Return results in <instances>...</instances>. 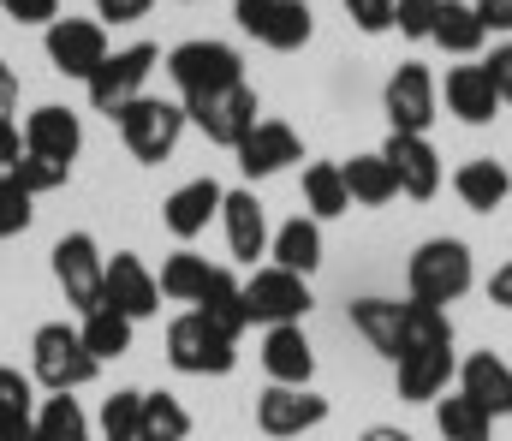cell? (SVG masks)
Wrapping results in <instances>:
<instances>
[{"instance_id": "30bf717a", "label": "cell", "mask_w": 512, "mask_h": 441, "mask_svg": "<svg viewBox=\"0 0 512 441\" xmlns=\"http://www.w3.org/2000/svg\"><path fill=\"white\" fill-rule=\"evenodd\" d=\"M310 304H316V298H310V281L292 275V269H280V263H262L251 281H245V310H251V322H262V328L304 322Z\"/></svg>"}, {"instance_id": "2e32d148", "label": "cell", "mask_w": 512, "mask_h": 441, "mask_svg": "<svg viewBox=\"0 0 512 441\" xmlns=\"http://www.w3.org/2000/svg\"><path fill=\"white\" fill-rule=\"evenodd\" d=\"M262 370H268V382H280V388H310L316 352H310L304 322H280V328L262 334Z\"/></svg>"}, {"instance_id": "52a82bcc", "label": "cell", "mask_w": 512, "mask_h": 441, "mask_svg": "<svg viewBox=\"0 0 512 441\" xmlns=\"http://www.w3.org/2000/svg\"><path fill=\"white\" fill-rule=\"evenodd\" d=\"M167 78L179 84V96H203V90H221V84H239L245 78V60L233 42H215V36H191L167 54Z\"/></svg>"}, {"instance_id": "816d5d0a", "label": "cell", "mask_w": 512, "mask_h": 441, "mask_svg": "<svg viewBox=\"0 0 512 441\" xmlns=\"http://www.w3.org/2000/svg\"><path fill=\"white\" fill-rule=\"evenodd\" d=\"M358 441H417V436H411V430H399V424H370Z\"/></svg>"}, {"instance_id": "d6986e66", "label": "cell", "mask_w": 512, "mask_h": 441, "mask_svg": "<svg viewBox=\"0 0 512 441\" xmlns=\"http://www.w3.org/2000/svg\"><path fill=\"white\" fill-rule=\"evenodd\" d=\"M447 376H453V346H417L393 364V382H399V400L411 406H429L447 394Z\"/></svg>"}, {"instance_id": "7dc6e473", "label": "cell", "mask_w": 512, "mask_h": 441, "mask_svg": "<svg viewBox=\"0 0 512 441\" xmlns=\"http://www.w3.org/2000/svg\"><path fill=\"white\" fill-rule=\"evenodd\" d=\"M18 155H24V132H18L12 120H0V173H6Z\"/></svg>"}, {"instance_id": "7a4b0ae2", "label": "cell", "mask_w": 512, "mask_h": 441, "mask_svg": "<svg viewBox=\"0 0 512 441\" xmlns=\"http://www.w3.org/2000/svg\"><path fill=\"white\" fill-rule=\"evenodd\" d=\"M477 281V263H471V245L465 239H423L405 263V293L417 304H459Z\"/></svg>"}, {"instance_id": "8d00e7d4", "label": "cell", "mask_w": 512, "mask_h": 441, "mask_svg": "<svg viewBox=\"0 0 512 441\" xmlns=\"http://www.w3.org/2000/svg\"><path fill=\"white\" fill-rule=\"evenodd\" d=\"M137 424H143V394L137 388H114L102 400V418H96L102 441H137Z\"/></svg>"}, {"instance_id": "484cf974", "label": "cell", "mask_w": 512, "mask_h": 441, "mask_svg": "<svg viewBox=\"0 0 512 441\" xmlns=\"http://www.w3.org/2000/svg\"><path fill=\"white\" fill-rule=\"evenodd\" d=\"M429 42H435V48H447V54H459V60H471V54L489 42V30H483V18H477V6H471V0H441Z\"/></svg>"}, {"instance_id": "74e56055", "label": "cell", "mask_w": 512, "mask_h": 441, "mask_svg": "<svg viewBox=\"0 0 512 441\" xmlns=\"http://www.w3.org/2000/svg\"><path fill=\"white\" fill-rule=\"evenodd\" d=\"M30 221H36V197H30L12 173H0V245H6V239H18Z\"/></svg>"}, {"instance_id": "4dcf8cb0", "label": "cell", "mask_w": 512, "mask_h": 441, "mask_svg": "<svg viewBox=\"0 0 512 441\" xmlns=\"http://www.w3.org/2000/svg\"><path fill=\"white\" fill-rule=\"evenodd\" d=\"M209 275H215V263L209 257H197L191 245H179L167 263H161V298H173V304H197L203 298V287H209Z\"/></svg>"}, {"instance_id": "f35d334b", "label": "cell", "mask_w": 512, "mask_h": 441, "mask_svg": "<svg viewBox=\"0 0 512 441\" xmlns=\"http://www.w3.org/2000/svg\"><path fill=\"white\" fill-rule=\"evenodd\" d=\"M36 376H24L18 364H0V418H36Z\"/></svg>"}, {"instance_id": "ba28073f", "label": "cell", "mask_w": 512, "mask_h": 441, "mask_svg": "<svg viewBox=\"0 0 512 441\" xmlns=\"http://www.w3.org/2000/svg\"><path fill=\"white\" fill-rule=\"evenodd\" d=\"M382 114H387L393 132H417V138H429V126H435V114H441V84H435V72H429L423 60H405V66L387 78Z\"/></svg>"}, {"instance_id": "ac0fdd59", "label": "cell", "mask_w": 512, "mask_h": 441, "mask_svg": "<svg viewBox=\"0 0 512 441\" xmlns=\"http://www.w3.org/2000/svg\"><path fill=\"white\" fill-rule=\"evenodd\" d=\"M221 203H227V191H221L215 179H185V185L161 203V221H167V233H173L179 245H191L197 233H209V221L221 215Z\"/></svg>"}, {"instance_id": "7bdbcfd3", "label": "cell", "mask_w": 512, "mask_h": 441, "mask_svg": "<svg viewBox=\"0 0 512 441\" xmlns=\"http://www.w3.org/2000/svg\"><path fill=\"white\" fill-rule=\"evenodd\" d=\"M149 6L155 0H96V18L102 24H137V18H149Z\"/></svg>"}, {"instance_id": "83f0119b", "label": "cell", "mask_w": 512, "mask_h": 441, "mask_svg": "<svg viewBox=\"0 0 512 441\" xmlns=\"http://www.w3.org/2000/svg\"><path fill=\"white\" fill-rule=\"evenodd\" d=\"M191 310H197L203 322H215L221 334H233V340H239V334L251 328V310H245V287H239V281H233L227 269H215V275H209V287H203V298H197Z\"/></svg>"}, {"instance_id": "7402d4cb", "label": "cell", "mask_w": 512, "mask_h": 441, "mask_svg": "<svg viewBox=\"0 0 512 441\" xmlns=\"http://www.w3.org/2000/svg\"><path fill=\"white\" fill-rule=\"evenodd\" d=\"M459 394H471L489 418H507L512 412V364L495 352H471L459 364Z\"/></svg>"}, {"instance_id": "d6a6232c", "label": "cell", "mask_w": 512, "mask_h": 441, "mask_svg": "<svg viewBox=\"0 0 512 441\" xmlns=\"http://www.w3.org/2000/svg\"><path fill=\"white\" fill-rule=\"evenodd\" d=\"M435 430L447 441H489L495 436V418H489L471 394H441V400H435Z\"/></svg>"}, {"instance_id": "c3c4849f", "label": "cell", "mask_w": 512, "mask_h": 441, "mask_svg": "<svg viewBox=\"0 0 512 441\" xmlns=\"http://www.w3.org/2000/svg\"><path fill=\"white\" fill-rule=\"evenodd\" d=\"M489 304H501V310H512V263H501V269L489 275Z\"/></svg>"}, {"instance_id": "6da1fadb", "label": "cell", "mask_w": 512, "mask_h": 441, "mask_svg": "<svg viewBox=\"0 0 512 441\" xmlns=\"http://www.w3.org/2000/svg\"><path fill=\"white\" fill-rule=\"evenodd\" d=\"M96 370H102V358L84 346V334H78L72 322H42V328L30 334V376H36V388H48V394H78V388L96 382Z\"/></svg>"}, {"instance_id": "bcb514c9", "label": "cell", "mask_w": 512, "mask_h": 441, "mask_svg": "<svg viewBox=\"0 0 512 441\" xmlns=\"http://www.w3.org/2000/svg\"><path fill=\"white\" fill-rule=\"evenodd\" d=\"M268 6H274V0H233V18H239V30H245V36H256V30H262Z\"/></svg>"}, {"instance_id": "cb8c5ba5", "label": "cell", "mask_w": 512, "mask_h": 441, "mask_svg": "<svg viewBox=\"0 0 512 441\" xmlns=\"http://www.w3.org/2000/svg\"><path fill=\"white\" fill-rule=\"evenodd\" d=\"M268 257H274L280 269H292V275L310 281V275L322 269V221H316V215H292L286 227H274Z\"/></svg>"}, {"instance_id": "277c9868", "label": "cell", "mask_w": 512, "mask_h": 441, "mask_svg": "<svg viewBox=\"0 0 512 441\" xmlns=\"http://www.w3.org/2000/svg\"><path fill=\"white\" fill-rule=\"evenodd\" d=\"M185 120L209 138V144L221 149H239L245 138L256 132V120H262V102H256V90L239 78V84H221V90H203V96H185Z\"/></svg>"}, {"instance_id": "ee69618b", "label": "cell", "mask_w": 512, "mask_h": 441, "mask_svg": "<svg viewBox=\"0 0 512 441\" xmlns=\"http://www.w3.org/2000/svg\"><path fill=\"white\" fill-rule=\"evenodd\" d=\"M483 66H489V78H495L501 102H512V42H501V48H495V54H489Z\"/></svg>"}, {"instance_id": "b9f144b4", "label": "cell", "mask_w": 512, "mask_h": 441, "mask_svg": "<svg viewBox=\"0 0 512 441\" xmlns=\"http://www.w3.org/2000/svg\"><path fill=\"white\" fill-rule=\"evenodd\" d=\"M0 12H6L12 24H42V30H48V24L60 18V0H0Z\"/></svg>"}, {"instance_id": "ffe728a7", "label": "cell", "mask_w": 512, "mask_h": 441, "mask_svg": "<svg viewBox=\"0 0 512 441\" xmlns=\"http://www.w3.org/2000/svg\"><path fill=\"white\" fill-rule=\"evenodd\" d=\"M221 227H227V251L239 257V263H251L256 257H268V215H262V203H256V191H227V203H221Z\"/></svg>"}, {"instance_id": "8fae6325", "label": "cell", "mask_w": 512, "mask_h": 441, "mask_svg": "<svg viewBox=\"0 0 512 441\" xmlns=\"http://www.w3.org/2000/svg\"><path fill=\"white\" fill-rule=\"evenodd\" d=\"M102 275H108V257L90 233H66L54 245V281H60V293L78 316H90L102 304Z\"/></svg>"}, {"instance_id": "60d3db41", "label": "cell", "mask_w": 512, "mask_h": 441, "mask_svg": "<svg viewBox=\"0 0 512 441\" xmlns=\"http://www.w3.org/2000/svg\"><path fill=\"white\" fill-rule=\"evenodd\" d=\"M393 6H399V0H346V18H352L364 36H387V30H393Z\"/></svg>"}, {"instance_id": "4fadbf2b", "label": "cell", "mask_w": 512, "mask_h": 441, "mask_svg": "<svg viewBox=\"0 0 512 441\" xmlns=\"http://www.w3.org/2000/svg\"><path fill=\"white\" fill-rule=\"evenodd\" d=\"M387 167H393V179H399V197H411V203H429L435 191H441V155L429 138H417V132H387Z\"/></svg>"}, {"instance_id": "5bb4252c", "label": "cell", "mask_w": 512, "mask_h": 441, "mask_svg": "<svg viewBox=\"0 0 512 441\" xmlns=\"http://www.w3.org/2000/svg\"><path fill=\"white\" fill-rule=\"evenodd\" d=\"M102 304H114L120 316L143 322V316H155V310H161V281L149 275V263H143V257L114 251V257H108V275H102Z\"/></svg>"}, {"instance_id": "d590c367", "label": "cell", "mask_w": 512, "mask_h": 441, "mask_svg": "<svg viewBox=\"0 0 512 441\" xmlns=\"http://www.w3.org/2000/svg\"><path fill=\"white\" fill-rule=\"evenodd\" d=\"M30 197H48V191H60L66 179H72V161H54V155H36V149H24L12 167H6Z\"/></svg>"}, {"instance_id": "3957f363", "label": "cell", "mask_w": 512, "mask_h": 441, "mask_svg": "<svg viewBox=\"0 0 512 441\" xmlns=\"http://www.w3.org/2000/svg\"><path fill=\"white\" fill-rule=\"evenodd\" d=\"M161 66V48L155 42H131V48H114L96 72H90V84H84V96H90V108L96 114H108V120H120L137 96H149L143 84H149V72Z\"/></svg>"}, {"instance_id": "ab89813d", "label": "cell", "mask_w": 512, "mask_h": 441, "mask_svg": "<svg viewBox=\"0 0 512 441\" xmlns=\"http://www.w3.org/2000/svg\"><path fill=\"white\" fill-rule=\"evenodd\" d=\"M435 12H441V0H399V6H393V30H399L405 42H429Z\"/></svg>"}, {"instance_id": "44dd1931", "label": "cell", "mask_w": 512, "mask_h": 441, "mask_svg": "<svg viewBox=\"0 0 512 441\" xmlns=\"http://www.w3.org/2000/svg\"><path fill=\"white\" fill-rule=\"evenodd\" d=\"M24 149L54 155V161H78V149H84V120H78L72 108L48 102V108L24 114Z\"/></svg>"}, {"instance_id": "f5cc1de1", "label": "cell", "mask_w": 512, "mask_h": 441, "mask_svg": "<svg viewBox=\"0 0 512 441\" xmlns=\"http://www.w3.org/2000/svg\"><path fill=\"white\" fill-rule=\"evenodd\" d=\"M179 6H191V0H179Z\"/></svg>"}, {"instance_id": "4316f807", "label": "cell", "mask_w": 512, "mask_h": 441, "mask_svg": "<svg viewBox=\"0 0 512 441\" xmlns=\"http://www.w3.org/2000/svg\"><path fill=\"white\" fill-rule=\"evenodd\" d=\"M310 36H316V12H310V0H274L268 18H262V30H256V42L274 48V54H298Z\"/></svg>"}, {"instance_id": "603a6c76", "label": "cell", "mask_w": 512, "mask_h": 441, "mask_svg": "<svg viewBox=\"0 0 512 441\" xmlns=\"http://www.w3.org/2000/svg\"><path fill=\"white\" fill-rule=\"evenodd\" d=\"M453 191H459V203H465L471 215H495L512 197V167L495 161V155H477V161H465V167L453 173Z\"/></svg>"}, {"instance_id": "8992f818", "label": "cell", "mask_w": 512, "mask_h": 441, "mask_svg": "<svg viewBox=\"0 0 512 441\" xmlns=\"http://www.w3.org/2000/svg\"><path fill=\"white\" fill-rule=\"evenodd\" d=\"M120 126V138H126V149L143 161V167H161L173 149H179V138H185V102H167V96H137L126 114L114 120Z\"/></svg>"}, {"instance_id": "7c38bea8", "label": "cell", "mask_w": 512, "mask_h": 441, "mask_svg": "<svg viewBox=\"0 0 512 441\" xmlns=\"http://www.w3.org/2000/svg\"><path fill=\"white\" fill-rule=\"evenodd\" d=\"M322 424H328V400L316 388H280V382H268L256 394V430L262 436L292 441V436H304V430H322Z\"/></svg>"}, {"instance_id": "5b68a950", "label": "cell", "mask_w": 512, "mask_h": 441, "mask_svg": "<svg viewBox=\"0 0 512 441\" xmlns=\"http://www.w3.org/2000/svg\"><path fill=\"white\" fill-rule=\"evenodd\" d=\"M167 364H173L179 376H233L239 340L221 334L215 322H203L197 310H185V316L167 322Z\"/></svg>"}, {"instance_id": "f1b7e54d", "label": "cell", "mask_w": 512, "mask_h": 441, "mask_svg": "<svg viewBox=\"0 0 512 441\" xmlns=\"http://www.w3.org/2000/svg\"><path fill=\"white\" fill-rule=\"evenodd\" d=\"M346 167V191H352V203L358 209H382L399 197V179H393V167H387V155H352V161H340Z\"/></svg>"}, {"instance_id": "f546056e", "label": "cell", "mask_w": 512, "mask_h": 441, "mask_svg": "<svg viewBox=\"0 0 512 441\" xmlns=\"http://www.w3.org/2000/svg\"><path fill=\"white\" fill-rule=\"evenodd\" d=\"M304 209L316 221H334L352 209V191H346V167L340 161H310L304 167Z\"/></svg>"}, {"instance_id": "836d02e7", "label": "cell", "mask_w": 512, "mask_h": 441, "mask_svg": "<svg viewBox=\"0 0 512 441\" xmlns=\"http://www.w3.org/2000/svg\"><path fill=\"white\" fill-rule=\"evenodd\" d=\"M191 436V412L179 394H143V424H137V441H185Z\"/></svg>"}, {"instance_id": "d4e9b609", "label": "cell", "mask_w": 512, "mask_h": 441, "mask_svg": "<svg viewBox=\"0 0 512 441\" xmlns=\"http://www.w3.org/2000/svg\"><path fill=\"white\" fill-rule=\"evenodd\" d=\"M352 328L370 340V352H382L387 364H393L399 340H405V304L399 298H358L352 304Z\"/></svg>"}, {"instance_id": "e575fe53", "label": "cell", "mask_w": 512, "mask_h": 441, "mask_svg": "<svg viewBox=\"0 0 512 441\" xmlns=\"http://www.w3.org/2000/svg\"><path fill=\"white\" fill-rule=\"evenodd\" d=\"M36 441H96V436H90V418L72 394H48L36 406Z\"/></svg>"}, {"instance_id": "f6af8a7d", "label": "cell", "mask_w": 512, "mask_h": 441, "mask_svg": "<svg viewBox=\"0 0 512 441\" xmlns=\"http://www.w3.org/2000/svg\"><path fill=\"white\" fill-rule=\"evenodd\" d=\"M477 6V18H483V30L495 36V30H512V0H471Z\"/></svg>"}, {"instance_id": "681fc988", "label": "cell", "mask_w": 512, "mask_h": 441, "mask_svg": "<svg viewBox=\"0 0 512 441\" xmlns=\"http://www.w3.org/2000/svg\"><path fill=\"white\" fill-rule=\"evenodd\" d=\"M12 108H18V72L0 60V120H12Z\"/></svg>"}, {"instance_id": "9a60e30c", "label": "cell", "mask_w": 512, "mask_h": 441, "mask_svg": "<svg viewBox=\"0 0 512 441\" xmlns=\"http://www.w3.org/2000/svg\"><path fill=\"white\" fill-rule=\"evenodd\" d=\"M441 102L459 126H495V114H501V90H495L489 66H447Z\"/></svg>"}, {"instance_id": "9c48e42d", "label": "cell", "mask_w": 512, "mask_h": 441, "mask_svg": "<svg viewBox=\"0 0 512 441\" xmlns=\"http://www.w3.org/2000/svg\"><path fill=\"white\" fill-rule=\"evenodd\" d=\"M42 48H48V66L60 78H78V84H90V72L114 54L102 18H54L48 36H42Z\"/></svg>"}, {"instance_id": "f907efd6", "label": "cell", "mask_w": 512, "mask_h": 441, "mask_svg": "<svg viewBox=\"0 0 512 441\" xmlns=\"http://www.w3.org/2000/svg\"><path fill=\"white\" fill-rule=\"evenodd\" d=\"M0 441H36V418H0Z\"/></svg>"}, {"instance_id": "1f68e13d", "label": "cell", "mask_w": 512, "mask_h": 441, "mask_svg": "<svg viewBox=\"0 0 512 441\" xmlns=\"http://www.w3.org/2000/svg\"><path fill=\"white\" fill-rule=\"evenodd\" d=\"M78 334H84V346L108 364V358H126L131 352V334H137V322L131 316H120L114 304H96L84 322H78Z\"/></svg>"}, {"instance_id": "e0dca14e", "label": "cell", "mask_w": 512, "mask_h": 441, "mask_svg": "<svg viewBox=\"0 0 512 441\" xmlns=\"http://www.w3.org/2000/svg\"><path fill=\"white\" fill-rule=\"evenodd\" d=\"M233 155H239L245 179H274V173H286L292 161H304V138H298L286 120H256V132L233 149Z\"/></svg>"}]
</instances>
